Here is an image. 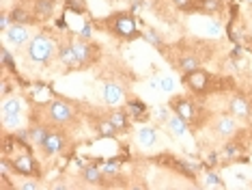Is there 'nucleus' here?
Masks as SVG:
<instances>
[{
	"label": "nucleus",
	"mask_w": 252,
	"mask_h": 190,
	"mask_svg": "<svg viewBox=\"0 0 252 190\" xmlns=\"http://www.w3.org/2000/svg\"><path fill=\"white\" fill-rule=\"evenodd\" d=\"M4 37H7V41L13 43V45H26L31 41V33H28L26 24H11V28L4 33Z\"/></svg>",
	"instance_id": "obj_15"
},
{
	"label": "nucleus",
	"mask_w": 252,
	"mask_h": 190,
	"mask_svg": "<svg viewBox=\"0 0 252 190\" xmlns=\"http://www.w3.org/2000/svg\"><path fill=\"white\" fill-rule=\"evenodd\" d=\"M97 24L101 26V31H106L112 37L121 39V41H134V39L140 37V28L136 24V17L129 13V11H117V13H110L104 20H99Z\"/></svg>",
	"instance_id": "obj_1"
},
{
	"label": "nucleus",
	"mask_w": 252,
	"mask_h": 190,
	"mask_svg": "<svg viewBox=\"0 0 252 190\" xmlns=\"http://www.w3.org/2000/svg\"><path fill=\"white\" fill-rule=\"evenodd\" d=\"M175 4L186 13H198V0H175Z\"/></svg>",
	"instance_id": "obj_25"
},
{
	"label": "nucleus",
	"mask_w": 252,
	"mask_h": 190,
	"mask_svg": "<svg viewBox=\"0 0 252 190\" xmlns=\"http://www.w3.org/2000/svg\"><path fill=\"white\" fill-rule=\"evenodd\" d=\"M22 114V100L20 97H9L2 104V121L4 123H11V121H18Z\"/></svg>",
	"instance_id": "obj_16"
},
{
	"label": "nucleus",
	"mask_w": 252,
	"mask_h": 190,
	"mask_svg": "<svg viewBox=\"0 0 252 190\" xmlns=\"http://www.w3.org/2000/svg\"><path fill=\"white\" fill-rule=\"evenodd\" d=\"M127 108H131V111H136V113H145V106H142L140 102H127Z\"/></svg>",
	"instance_id": "obj_32"
},
{
	"label": "nucleus",
	"mask_w": 252,
	"mask_h": 190,
	"mask_svg": "<svg viewBox=\"0 0 252 190\" xmlns=\"http://www.w3.org/2000/svg\"><path fill=\"white\" fill-rule=\"evenodd\" d=\"M56 52H59V45L45 33L35 35L26 45V56L32 63H39V65H50V61L54 59Z\"/></svg>",
	"instance_id": "obj_5"
},
{
	"label": "nucleus",
	"mask_w": 252,
	"mask_h": 190,
	"mask_svg": "<svg viewBox=\"0 0 252 190\" xmlns=\"http://www.w3.org/2000/svg\"><path fill=\"white\" fill-rule=\"evenodd\" d=\"M43 119L48 125H56V128H65V130H73L80 123V114L76 104L69 100H52L45 104L43 111Z\"/></svg>",
	"instance_id": "obj_2"
},
{
	"label": "nucleus",
	"mask_w": 252,
	"mask_h": 190,
	"mask_svg": "<svg viewBox=\"0 0 252 190\" xmlns=\"http://www.w3.org/2000/svg\"><path fill=\"white\" fill-rule=\"evenodd\" d=\"M108 119L114 123V128L119 130V134H127L131 123H129V113L125 108H114V111L108 113Z\"/></svg>",
	"instance_id": "obj_17"
},
{
	"label": "nucleus",
	"mask_w": 252,
	"mask_h": 190,
	"mask_svg": "<svg viewBox=\"0 0 252 190\" xmlns=\"http://www.w3.org/2000/svg\"><path fill=\"white\" fill-rule=\"evenodd\" d=\"M71 45H73V52H76L80 72H82V69L93 67L95 61L99 59V48H97L93 41H89V39L78 37V39H73V41H71Z\"/></svg>",
	"instance_id": "obj_8"
},
{
	"label": "nucleus",
	"mask_w": 252,
	"mask_h": 190,
	"mask_svg": "<svg viewBox=\"0 0 252 190\" xmlns=\"http://www.w3.org/2000/svg\"><path fill=\"white\" fill-rule=\"evenodd\" d=\"M56 0H37L35 7H32V13H35L37 20H50L54 13Z\"/></svg>",
	"instance_id": "obj_19"
},
{
	"label": "nucleus",
	"mask_w": 252,
	"mask_h": 190,
	"mask_svg": "<svg viewBox=\"0 0 252 190\" xmlns=\"http://www.w3.org/2000/svg\"><path fill=\"white\" fill-rule=\"evenodd\" d=\"M101 95H104V102L108 106H121L125 100V91L119 82H112V80H106L104 89H101Z\"/></svg>",
	"instance_id": "obj_11"
},
{
	"label": "nucleus",
	"mask_w": 252,
	"mask_h": 190,
	"mask_svg": "<svg viewBox=\"0 0 252 190\" xmlns=\"http://www.w3.org/2000/svg\"><path fill=\"white\" fill-rule=\"evenodd\" d=\"M159 86H162V91H166V93H168V91H173V80L170 78H162V82H159Z\"/></svg>",
	"instance_id": "obj_31"
},
{
	"label": "nucleus",
	"mask_w": 252,
	"mask_h": 190,
	"mask_svg": "<svg viewBox=\"0 0 252 190\" xmlns=\"http://www.w3.org/2000/svg\"><path fill=\"white\" fill-rule=\"evenodd\" d=\"M65 4L69 11H73V13H82V11L87 9V2H84V0H67Z\"/></svg>",
	"instance_id": "obj_26"
},
{
	"label": "nucleus",
	"mask_w": 252,
	"mask_h": 190,
	"mask_svg": "<svg viewBox=\"0 0 252 190\" xmlns=\"http://www.w3.org/2000/svg\"><path fill=\"white\" fill-rule=\"evenodd\" d=\"M37 188H39V184H37V180H32V177H26V182L20 184V190H37Z\"/></svg>",
	"instance_id": "obj_29"
},
{
	"label": "nucleus",
	"mask_w": 252,
	"mask_h": 190,
	"mask_svg": "<svg viewBox=\"0 0 252 190\" xmlns=\"http://www.w3.org/2000/svg\"><path fill=\"white\" fill-rule=\"evenodd\" d=\"M2 171H11L13 175L20 177H32V180H39L41 177V164L37 162V158L32 153H20V155H2Z\"/></svg>",
	"instance_id": "obj_6"
},
{
	"label": "nucleus",
	"mask_w": 252,
	"mask_h": 190,
	"mask_svg": "<svg viewBox=\"0 0 252 190\" xmlns=\"http://www.w3.org/2000/svg\"><path fill=\"white\" fill-rule=\"evenodd\" d=\"M101 169H104V173H106L108 177H117L119 171H121V166H119V162H106Z\"/></svg>",
	"instance_id": "obj_27"
},
{
	"label": "nucleus",
	"mask_w": 252,
	"mask_h": 190,
	"mask_svg": "<svg viewBox=\"0 0 252 190\" xmlns=\"http://www.w3.org/2000/svg\"><path fill=\"white\" fill-rule=\"evenodd\" d=\"M73 147H76V141H73L71 132L65 128H56V125H52V128L48 125V132H45L41 145H39V149H41L48 158L67 155V153H71Z\"/></svg>",
	"instance_id": "obj_4"
},
{
	"label": "nucleus",
	"mask_w": 252,
	"mask_h": 190,
	"mask_svg": "<svg viewBox=\"0 0 252 190\" xmlns=\"http://www.w3.org/2000/svg\"><path fill=\"white\" fill-rule=\"evenodd\" d=\"M0 54H2V63H4V67L15 69V65H13V59H11V54H9V50H7V48H2V50H0Z\"/></svg>",
	"instance_id": "obj_28"
},
{
	"label": "nucleus",
	"mask_w": 252,
	"mask_h": 190,
	"mask_svg": "<svg viewBox=\"0 0 252 190\" xmlns=\"http://www.w3.org/2000/svg\"><path fill=\"white\" fill-rule=\"evenodd\" d=\"M166 128L173 132V136H183L186 132H190V125H188L181 117H177V114H175V117H170L168 121H166Z\"/></svg>",
	"instance_id": "obj_22"
},
{
	"label": "nucleus",
	"mask_w": 252,
	"mask_h": 190,
	"mask_svg": "<svg viewBox=\"0 0 252 190\" xmlns=\"http://www.w3.org/2000/svg\"><path fill=\"white\" fill-rule=\"evenodd\" d=\"M224 11V0H198V13L218 15Z\"/></svg>",
	"instance_id": "obj_20"
},
{
	"label": "nucleus",
	"mask_w": 252,
	"mask_h": 190,
	"mask_svg": "<svg viewBox=\"0 0 252 190\" xmlns=\"http://www.w3.org/2000/svg\"><path fill=\"white\" fill-rule=\"evenodd\" d=\"M211 132L220 138H231V136L237 134V119H235L231 113L220 114V117L211 123Z\"/></svg>",
	"instance_id": "obj_9"
},
{
	"label": "nucleus",
	"mask_w": 252,
	"mask_h": 190,
	"mask_svg": "<svg viewBox=\"0 0 252 190\" xmlns=\"http://www.w3.org/2000/svg\"><path fill=\"white\" fill-rule=\"evenodd\" d=\"M91 125H93V130L97 132V136H101V138H117L119 136V130L114 128V123L108 117H93L91 119Z\"/></svg>",
	"instance_id": "obj_14"
},
{
	"label": "nucleus",
	"mask_w": 252,
	"mask_h": 190,
	"mask_svg": "<svg viewBox=\"0 0 252 190\" xmlns=\"http://www.w3.org/2000/svg\"><path fill=\"white\" fill-rule=\"evenodd\" d=\"M56 56H59V63H63L65 72H80V65H78V59H76V52H73L71 41L69 43H61Z\"/></svg>",
	"instance_id": "obj_12"
},
{
	"label": "nucleus",
	"mask_w": 252,
	"mask_h": 190,
	"mask_svg": "<svg viewBox=\"0 0 252 190\" xmlns=\"http://www.w3.org/2000/svg\"><path fill=\"white\" fill-rule=\"evenodd\" d=\"M65 2H67V0H65Z\"/></svg>",
	"instance_id": "obj_34"
},
{
	"label": "nucleus",
	"mask_w": 252,
	"mask_h": 190,
	"mask_svg": "<svg viewBox=\"0 0 252 190\" xmlns=\"http://www.w3.org/2000/svg\"><path fill=\"white\" fill-rule=\"evenodd\" d=\"M226 184L216 173H205V188H224Z\"/></svg>",
	"instance_id": "obj_24"
},
{
	"label": "nucleus",
	"mask_w": 252,
	"mask_h": 190,
	"mask_svg": "<svg viewBox=\"0 0 252 190\" xmlns=\"http://www.w3.org/2000/svg\"><path fill=\"white\" fill-rule=\"evenodd\" d=\"M228 113H231L235 119H244V121H246V119H250L252 106H250L248 97L242 95V93L233 95L231 100H228Z\"/></svg>",
	"instance_id": "obj_10"
},
{
	"label": "nucleus",
	"mask_w": 252,
	"mask_h": 190,
	"mask_svg": "<svg viewBox=\"0 0 252 190\" xmlns=\"http://www.w3.org/2000/svg\"><path fill=\"white\" fill-rule=\"evenodd\" d=\"M181 84L194 95H211L218 89V78L207 69H194L181 76Z\"/></svg>",
	"instance_id": "obj_7"
},
{
	"label": "nucleus",
	"mask_w": 252,
	"mask_h": 190,
	"mask_svg": "<svg viewBox=\"0 0 252 190\" xmlns=\"http://www.w3.org/2000/svg\"><path fill=\"white\" fill-rule=\"evenodd\" d=\"M177 67H179L181 74H188V72H194V69L200 67V59L194 54H181L177 59Z\"/></svg>",
	"instance_id": "obj_21"
},
{
	"label": "nucleus",
	"mask_w": 252,
	"mask_h": 190,
	"mask_svg": "<svg viewBox=\"0 0 252 190\" xmlns=\"http://www.w3.org/2000/svg\"><path fill=\"white\" fill-rule=\"evenodd\" d=\"M80 175H82L84 184H91V186H106V184L110 182V177L104 173V169H99V166H93V164L84 166Z\"/></svg>",
	"instance_id": "obj_13"
},
{
	"label": "nucleus",
	"mask_w": 252,
	"mask_h": 190,
	"mask_svg": "<svg viewBox=\"0 0 252 190\" xmlns=\"http://www.w3.org/2000/svg\"><path fill=\"white\" fill-rule=\"evenodd\" d=\"M145 37H147V41H151V43H156L158 48H162V41H159L158 33H153V31H147V33H145Z\"/></svg>",
	"instance_id": "obj_30"
},
{
	"label": "nucleus",
	"mask_w": 252,
	"mask_h": 190,
	"mask_svg": "<svg viewBox=\"0 0 252 190\" xmlns=\"http://www.w3.org/2000/svg\"><path fill=\"white\" fill-rule=\"evenodd\" d=\"M9 15H11V22H13V24H26L28 26V24H32V22L37 20L35 13H31L26 7H20V4L11 9Z\"/></svg>",
	"instance_id": "obj_18"
},
{
	"label": "nucleus",
	"mask_w": 252,
	"mask_h": 190,
	"mask_svg": "<svg viewBox=\"0 0 252 190\" xmlns=\"http://www.w3.org/2000/svg\"><path fill=\"white\" fill-rule=\"evenodd\" d=\"M168 108L177 114V117H181L188 125H190L192 134L207 123V114L203 117L200 106L192 100V97H188V95H173V97H170V102H168Z\"/></svg>",
	"instance_id": "obj_3"
},
{
	"label": "nucleus",
	"mask_w": 252,
	"mask_h": 190,
	"mask_svg": "<svg viewBox=\"0 0 252 190\" xmlns=\"http://www.w3.org/2000/svg\"><path fill=\"white\" fill-rule=\"evenodd\" d=\"M138 143L142 147H153L158 143V134H156V130L153 128H142L138 132Z\"/></svg>",
	"instance_id": "obj_23"
},
{
	"label": "nucleus",
	"mask_w": 252,
	"mask_h": 190,
	"mask_svg": "<svg viewBox=\"0 0 252 190\" xmlns=\"http://www.w3.org/2000/svg\"><path fill=\"white\" fill-rule=\"evenodd\" d=\"M80 37L89 39V37H91V26H84V28H82V31H80Z\"/></svg>",
	"instance_id": "obj_33"
}]
</instances>
